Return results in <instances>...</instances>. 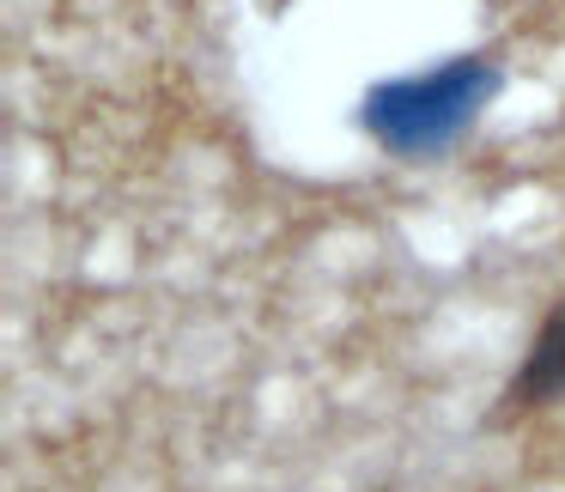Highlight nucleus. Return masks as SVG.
<instances>
[{
  "label": "nucleus",
  "mask_w": 565,
  "mask_h": 492,
  "mask_svg": "<svg viewBox=\"0 0 565 492\" xmlns=\"http://www.w3.org/2000/svg\"><path fill=\"white\" fill-rule=\"evenodd\" d=\"M504 74L487 55H456L431 74L383 79L359 104V128L395 159H438L475 128V116L499 98Z\"/></svg>",
  "instance_id": "nucleus-1"
},
{
  "label": "nucleus",
  "mask_w": 565,
  "mask_h": 492,
  "mask_svg": "<svg viewBox=\"0 0 565 492\" xmlns=\"http://www.w3.org/2000/svg\"><path fill=\"white\" fill-rule=\"evenodd\" d=\"M559 395H565V298L541 317L516 377L504 383L499 414H529V407H547V402H559Z\"/></svg>",
  "instance_id": "nucleus-2"
},
{
  "label": "nucleus",
  "mask_w": 565,
  "mask_h": 492,
  "mask_svg": "<svg viewBox=\"0 0 565 492\" xmlns=\"http://www.w3.org/2000/svg\"><path fill=\"white\" fill-rule=\"evenodd\" d=\"M268 7H274V13H280V7H286V0H268Z\"/></svg>",
  "instance_id": "nucleus-3"
}]
</instances>
